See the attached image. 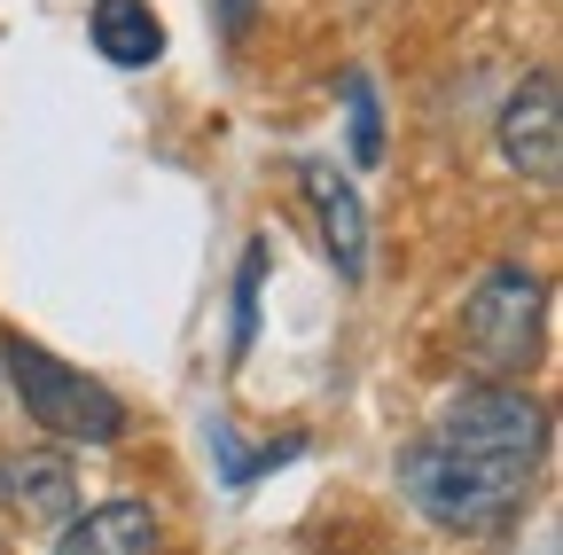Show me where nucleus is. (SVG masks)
Listing matches in <instances>:
<instances>
[{"mask_svg": "<svg viewBox=\"0 0 563 555\" xmlns=\"http://www.w3.org/2000/svg\"><path fill=\"white\" fill-rule=\"evenodd\" d=\"M258 282H266V243H251L243 274H235V360L251 353V336H258Z\"/></svg>", "mask_w": 563, "mask_h": 555, "instance_id": "9b49d317", "label": "nucleus"}, {"mask_svg": "<svg viewBox=\"0 0 563 555\" xmlns=\"http://www.w3.org/2000/svg\"><path fill=\"white\" fill-rule=\"evenodd\" d=\"M0 376L16 384L24 414H32L40 431H55V439H79V446L125 439V399H118L110 384H95L87 368L55 360L47 344H32V336H0Z\"/></svg>", "mask_w": 563, "mask_h": 555, "instance_id": "f03ea898", "label": "nucleus"}, {"mask_svg": "<svg viewBox=\"0 0 563 555\" xmlns=\"http://www.w3.org/2000/svg\"><path fill=\"white\" fill-rule=\"evenodd\" d=\"M344 118H352V165H376V157H384V110H376L368 71L344 79Z\"/></svg>", "mask_w": 563, "mask_h": 555, "instance_id": "9d476101", "label": "nucleus"}, {"mask_svg": "<svg viewBox=\"0 0 563 555\" xmlns=\"http://www.w3.org/2000/svg\"><path fill=\"white\" fill-rule=\"evenodd\" d=\"M0 485H9V509L24 524H63L70 509H79V485H70L63 454H16L9 469H0Z\"/></svg>", "mask_w": 563, "mask_h": 555, "instance_id": "0eeeda50", "label": "nucleus"}, {"mask_svg": "<svg viewBox=\"0 0 563 555\" xmlns=\"http://www.w3.org/2000/svg\"><path fill=\"white\" fill-rule=\"evenodd\" d=\"M501 157H509L525 180L555 188V173H563V102H555V71H532V79L509 95V110H501Z\"/></svg>", "mask_w": 563, "mask_h": 555, "instance_id": "20e7f679", "label": "nucleus"}, {"mask_svg": "<svg viewBox=\"0 0 563 555\" xmlns=\"http://www.w3.org/2000/svg\"><path fill=\"white\" fill-rule=\"evenodd\" d=\"M95 47L118 71H141V63L165 55V24H157L150 0H95Z\"/></svg>", "mask_w": 563, "mask_h": 555, "instance_id": "6e6552de", "label": "nucleus"}, {"mask_svg": "<svg viewBox=\"0 0 563 555\" xmlns=\"http://www.w3.org/2000/svg\"><path fill=\"white\" fill-rule=\"evenodd\" d=\"M548 454V407L517 384H470L454 391L399 454L407 501L446 532L509 524Z\"/></svg>", "mask_w": 563, "mask_h": 555, "instance_id": "f257e3e1", "label": "nucleus"}, {"mask_svg": "<svg viewBox=\"0 0 563 555\" xmlns=\"http://www.w3.org/2000/svg\"><path fill=\"white\" fill-rule=\"evenodd\" d=\"M540 306H548V290L532 266H493L462 306V360L485 384L525 376L540 360Z\"/></svg>", "mask_w": 563, "mask_h": 555, "instance_id": "7ed1b4c3", "label": "nucleus"}, {"mask_svg": "<svg viewBox=\"0 0 563 555\" xmlns=\"http://www.w3.org/2000/svg\"><path fill=\"white\" fill-rule=\"evenodd\" d=\"M211 454H220V477L243 493V485H251V477H266L274 462H298V439H282V446H258V454H251V446H243L228 423H211Z\"/></svg>", "mask_w": 563, "mask_h": 555, "instance_id": "1a4fd4ad", "label": "nucleus"}, {"mask_svg": "<svg viewBox=\"0 0 563 555\" xmlns=\"http://www.w3.org/2000/svg\"><path fill=\"white\" fill-rule=\"evenodd\" d=\"M55 555H165V524L141 501H102L87 517H63Z\"/></svg>", "mask_w": 563, "mask_h": 555, "instance_id": "423d86ee", "label": "nucleus"}, {"mask_svg": "<svg viewBox=\"0 0 563 555\" xmlns=\"http://www.w3.org/2000/svg\"><path fill=\"white\" fill-rule=\"evenodd\" d=\"M298 188H306L313 220H321V243H329L336 274L352 282V274L368 266V212H361V196H352V180H344L336 165H321V157H306V165H298Z\"/></svg>", "mask_w": 563, "mask_h": 555, "instance_id": "39448f33", "label": "nucleus"}, {"mask_svg": "<svg viewBox=\"0 0 563 555\" xmlns=\"http://www.w3.org/2000/svg\"><path fill=\"white\" fill-rule=\"evenodd\" d=\"M211 16H220V40H243L251 16H258V0H211Z\"/></svg>", "mask_w": 563, "mask_h": 555, "instance_id": "f8f14e48", "label": "nucleus"}]
</instances>
